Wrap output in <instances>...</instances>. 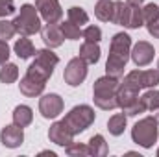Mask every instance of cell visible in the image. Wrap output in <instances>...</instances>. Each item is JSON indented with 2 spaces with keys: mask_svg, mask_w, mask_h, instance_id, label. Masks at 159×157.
Here are the masks:
<instances>
[{
  "mask_svg": "<svg viewBox=\"0 0 159 157\" xmlns=\"http://www.w3.org/2000/svg\"><path fill=\"white\" fill-rule=\"evenodd\" d=\"M48 139H50V142H54V144H57V146H63V148H67L69 144H72L74 142V135L69 131V128L59 120V122H54L52 126H50V129H48Z\"/></svg>",
  "mask_w": 159,
  "mask_h": 157,
  "instance_id": "5bb4252c",
  "label": "cell"
},
{
  "mask_svg": "<svg viewBox=\"0 0 159 157\" xmlns=\"http://www.w3.org/2000/svg\"><path fill=\"white\" fill-rule=\"evenodd\" d=\"M154 54H156L154 52V46L148 41H139V43L133 44L129 57L133 59V63L137 67H146V65H150L154 61Z\"/></svg>",
  "mask_w": 159,
  "mask_h": 157,
  "instance_id": "7c38bea8",
  "label": "cell"
},
{
  "mask_svg": "<svg viewBox=\"0 0 159 157\" xmlns=\"http://www.w3.org/2000/svg\"><path fill=\"white\" fill-rule=\"evenodd\" d=\"M63 78H65V83L70 85V87H78L81 85L85 78H87V63L81 59V57H72L67 67H65V72H63Z\"/></svg>",
  "mask_w": 159,
  "mask_h": 157,
  "instance_id": "9c48e42d",
  "label": "cell"
},
{
  "mask_svg": "<svg viewBox=\"0 0 159 157\" xmlns=\"http://www.w3.org/2000/svg\"><path fill=\"white\" fill-rule=\"evenodd\" d=\"M94 118H96L94 109H93L91 105L81 104V105L72 107V109L65 115V118H63L61 122L69 128V131H70L72 135H78V133H83L87 128H91V124L94 122Z\"/></svg>",
  "mask_w": 159,
  "mask_h": 157,
  "instance_id": "277c9868",
  "label": "cell"
},
{
  "mask_svg": "<svg viewBox=\"0 0 159 157\" xmlns=\"http://www.w3.org/2000/svg\"><path fill=\"white\" fill-rule=\"evenodd\" d=\"M129 54H131V37L124 32L115 34L111 39V44H109V57L106 63V74H109L113 78L124 76V69H126V63L129 59Z\"/></svg>",
  "mask_w": 159,
  "mask_h": 157,
  "instance_id": "6da1fadb",
  "label": "cell"
},
{
  "mask_svg": "<svg viewBox=\"0 0 159 157\" xmlns=\"http://www.w3.org/2000/svg\"><path fill=\"white\" fill-rule=\"evenodd\" d=\"M126 2H128V4H133V6H141L144 0H126Z\"/></svg>",
  "mask_w": 159,
  "mask_h": 157,
  "instance_id": "e575fe53",
  "label": "cell"
},
{
  "mask_svg": "<svg viewBox=\"0 0 159 157\" xmlns=\"http://www.w3.org/2000/svg\"><path fill=\"white\" fill-rule=\"evenodd\" d=\"M13 50H15L17 57H20V59H28V57L35 56V52H37V50H35V46H34V43L28 39L26 35H20V39L15 41Z\"/></svg>",
  "mask_w": 159,
  "mask_h": 157,
  "instance_id": "ffe728a7",
  "label": "cell"
},
{
  "mask_svg": "<svg viewBox=\"0 0 159 157\" xmlns=\"http://www.w3.org/2000/svg\"><path fill=\"white\" fill-rule=\"evenodd\" d=\"M17 79H19V67L15 63H4L0 69V81L9 85V83H15Z\"/></svg>",
  "mask_w": 159,
  "mask_h": 157,
  "instance_id": "cb8c5ba5",
  "label": "cell"
},
{
  "mask_svg": "<svg viewBox=\"0 0 159 157\" xmlns=\"http://www.w3.org/2000/svg\"><path fill=\"white\" fill-rule=\"evenodd\" d=\"M83 39L91 41V43H100V39H102V30L98 26H87L83 30Z\"/></svg>",
  "mask_w": 159,
  "mask_h": 157,
  "instance_id": "4dcf8cb0",
  "label": "cell"
},
{
  "mask_svg": "<svg viewBox=\"0 0 159 157\" xmlns=\"http://www.w3.org/2000/svg\"><path fill=\"white\" fill-rule=\"evenodd\" d=\"M0 142L6 148H19L24 142V131H22V128L17 126V124L4 126L2 131H0Z\"/></svg>",
  "mask_w": 159,
  "mask_h": 157,
  "instance_id": "4fadbf2b",
  "label": "cell"
},
{
  "mask_svg": "<svg viewBox=\"0 0 159 157\" xmlns=\"http://www.w3.org/2000/svg\"><path fill=\"white\" fill-rule=\"evenodd\" d=\"M124 83L135 87V89H152L159 85V70H131L124 76Z\"/></svg>",
  "mask_w": 159,
  "mask_h": 157,
  "instance_id": "ba28073f",
  "label": "cell"
},
{
  "mask_svg": "<svg viewBox=\"0 0 159 157\" xmlns=\"http://www.w3.org/2000/svg\"><path fill=\"white\" fill-rule=\"evenodd\" d=\"M154 117H156V120H157V124H159V107L154 111Z\"/></svg>",
  "mask_w": 159,
  "mask_h": 157,
  "instance_id": "8d00e7d4",
  "label": "cell"
},
{
  "mask_svg": "<svg viewBox=\"0 0 159 157\" xmlns=\"http://www.w3.org/2000/svg\"><path fill=\"white\" fill-rule=\"evenodd\" d=\"M57 63H59V57L52 52V48L37 50V52H35V59H34V63L28 67V72H26V74L48 81V78L54 74V69L57 67Z\"/></svg>",
  "mask_w": 159,
  "mask_h": 157,
  "instance_id": "52a82bcc",
  "label": "cell"
},
{
  "mask_svg": "<svg viewBox=\"0 0 159 157\" xmlns=\"http://www.w3.org/2000/svg\"><path fill=\"white\" fill-rule=\"evenodd\" d=\"M100 46L98 43H91V41H85L81 46H80V57L87 63V65H94L98 63L100 59Z\"/></svg>",
  "mask_w": 159,
  "mask_h": 157,
  "instance_id": "ac0fdd59",
  "label": "cell"
},
{
  "mask_svg": "<svg viewBox=\"0 0 159 157\" xmlns=\"http://www.w3.org/2000/svg\"><path fill=\"white\" fill-rule=\"evenodd\" d=\"M35 7L39 11L41 19L48 24H57L63 17L59 0H35Z\"/></svg>",
  "mask_w": 159,
  "mask_h": 157,
  "instance_id": "30bf717a",
  "label": "cell"
},
{
  "mask_svg": "<svg viewBox=\"0 0 159 157\" xmlns=\"http://www.w3.org/2000/svg\"><path fill=\"white\" fill-rule=\"evenodd\" d=\"M41 35H43V41L46 44V48H59L63 44V32L57 24H44V28H41Z\"/></svg>",
  "mask_w": 159,
  "mask_h": 157,
  "instance_id": "e0dca14e",
  "label": "cell"
},
{
  "mask_svg": "<svg viewBox=\"0 0 159 157\" xmlns=\"http://www.w3.org/2000/svg\"><path fill=\"white\" fill-rule=\"evenodd\" d=\"M15 34H17V30L13 26V20H0V41L11 39Z\"/></svg>",
  "mask_w": 159,
  "mask_h": 157,
  "instance_id": "f1b7e54d",
  "label": "cell"
},
{
  "mask_svg": "<svg viewBox=\"0 0 159 157\" xmlns=\"http://www.w3.org/2000/svg\"><path fill=\"white\" fill-rule=\"evenodd\" d=\"M41 155H50V157H56L54 152H48V150H44V152H41Z\"/></svg>",
  "mask_w": 159,
  "mask_h": 157,
  "instance_id": "d590c367",
  "label": "cell"
},
{
  "mask_svg": "<svg viewBox=\"0 0 159 157\" xmlns=\"http://www.w3.org/2000/svg\"><path fill=\"white\" fill-rule=\"evenodd\" d=\"M15 11H17V7H15V2L13 0H0V17L13 15Z\"/></svg>",
  "mask_w": 159,
  "mask_h": 157,
  "instance_id": "1f68e13d",
  "label": "cell"
},
{
  "mask_svg": "<svg viewBox=\"0 0 159 157\" xmlns=\"http://www.w3.org/2000/svg\"><path fill=\"white\" fill-rule=\"evenodd\" d=\"M141 102L144 105L146 111H156L159 107V91H156L154 87L150 91H146L143 96H141Z\"/></svg>",
  "mask_w": 159,
  "mask_h": 157,
  "instance_id": "484cf974",
  "label": "cell"
},
{
  "mask_svg": "<svg viewBox=\"0 0 159 157\" xmlns=\"http://www.w3.org/2000/svg\"><path fill=\"white\" fill-rule=\"evenodd\" d=\"M69 20H70L72 24H76V26L81 28L83 24L89 22V15H87V11H85L83 7L72 6V7H69Z\"/></svg>",
  "mask_w": 159,
  "mask_h": 157,
  "instance_id": "d4e9b609",
  "label": "cell"
},
{
  "mask_svg": "<svg viewBox=\"0 0 159 157\" xmlns=\"http://www.w3.org/2000/svg\"><path fill=\"white\" fill-rule=\"evenodd\" d=\"M146 30H148V34L154 39H159V17L154 19V20H150V22H146Z\"/></svg>",
  "mask_w": 159,
  "mask_h": 157,
  "instance_id": "d6a6232c",
  "label": "cell"
},
{
  "mask_svg": "<svg viewBox=\"0 0 159 157\" xmlns=\"http://www.w3.org/2000/svg\"><path fill=\"white\" fill-rule=\"evenodd\" d=\"M13 26L19 35H26V37L41 32V15L37 7L32 4H22L19 15L13 19Z\"/></svg>",
  "mask_w": 159,
  "mask_h": 157,
  "instance_id": "3957f363",
  "label": "cell"
},
{
  "mask_svg": "<svg viewBox=\"0 0 159 157\" xmlns=\"http://www.w3.org/2000/svg\"><path fill=\"white\" fill-rule=\"evenodd\" d=\"M59 28H61V32H63L65 39L78 41L80 37H83V32L80 30V26H76V24H72L70 20H67V22H61V24H59Z\"/></svg>",
  "mask_w": 159,
  "mask_h": 157,
  "instance_id": "4316f807",
  "label": "cell"
},
{
  "mask_svg": "<svg viewBox=\"0 0 159 157\" xmlns=\"http://www.w3.org/2000/svg\"><path fill=\"white\" fill-rule=\"evenodd\" d=\"M141 9H143V20H144V24L159 17V7L154 4V2H152V4H146V6L141 7Z\"/></svg>",
  "mask_w": 159,
  "mask_h": 157,
  "instance_id": "f546056e",
  "label": "cell"
},
{
  "mask_svg": "<svg viewBox=\"0 0 159 157\" xmlns=\"http://www.w3.org/2000/svg\"><path fill=\"white\" fill-rule=\"evenodd\" d=\"M113 24H119L129 30H137L144 24L143 20V9L141 6L128 4L124 0L115 2V15H113Z\"/></svg>",
  "mask_w": 159,
  "mask_h": 157,
  "instance_id": "5b68a950",
  "label": "cell"
},
{
  "mask_svg": "<svg viewBox=\"0 0 159 157\" xmlns=\"http://www.w3.org/2000/svg\"><path fill=\"white\" fill-rule=\"evenodd\" d=\"M117 102H119V107L122 111H126L128 107H131L133 104L139 102V89L120 81L119 89H117Z\"/></svg>",
  "mask_w": 159,
  "mask_h": 157,
  "instance_id": "9a60e30c",
  "label": "cell"
},
{
  "mask_svg": "<svg viewBox=\"0 0 159 157\" xmlns=\"http://www.w3.org/2000/svg\"><path fill=\"white\" fill-rule=\"evenodd\" d=\"M126 124H128L126 115H124V113H115L113 117L107 120V129H109V133H111V135L119 137V135H122V133H124Z\"/></svg>",
  "mask_w": 159,
  "mask_h": 157,
  "instance_id": "603a6c76",
  "label": "cell"
},
{
  "mask_svg": "<svg viewBox=\"0 0 159 157\" xmlns=\"http://www.w3.org/2000/svg\"><path fill=\"white\" fill-rule=\"evenodd\" d=\"M9 59V46H7V41H0V65L7 63Z\"/></svg>",
  "mask_w": 159,
  "mask_h": 157,
  "instance_id": "836d02e7",
  "label": "cell"
},
{
  "mask_svg": "<svg viewBox=\"0 0 159 157\" xmlns=\"http://www.w3.org/2000/svg\"><path fill=\"white\" fill-rule=\"evenodd\" d=\"M156 117H146L139 122H135V126L131 128V139L135 144L143 146V148H152L157 142L159 137V128Z\"/></svg>",
  "mask_w": 159,
  "mask_h": 157,
  "instance_id": "8992f818",
  "label": "cell"
},
{
  "mask_svg": "<svg viewBox=\"0 0 159 157\" xmlns=\"http://www.w3.org/2000/svg\"><path fill=\"white\" fill-rule=\"evenodd\" d=\"M157 157H159V150H157Z\"/></svg>",
  "mask_w": 159,
  "mask_h": 157,
  "instance_id": "f35d334b",
  "label": "cell"
},
{
  "mask_svg": "<svg viewBox=\"0 0 159 157\" xmlns=\"http://www.w3.org/2000/svg\"><path fill=\"white\" fill-rule=\"evenodd\" d=\"M157 70H159V61H157Z\"/></svg>",
  "mask_w": 159,
  "mask_h": 157,
  "instance_id": "74e56055",
  "label": "cell"
},
{
  "mask_svg": "<svg viewBox=\"0 0 159 157\" xmlns=\"http://www.w3.org/2000/svg\"><path fill=\"white\" fill-rule=\"evenodd\" d=\"M32 122H34V111H32V107L20 104V105H17L13 109V124H17L20 128H26Z\"/></svg>",
  "mask_w": 159,
  "mask_h": 157,
  "instance_id": "44dd1931",
  "label": "cell"
},
{
  "mask_svg": "<svg viewBox=\"0 0 159 157\" xmlns=\"http://www.w3.org/2000/svg\"><path fill=\"white\" fill-rule=\"evenodd\" d=\"M115 2L113 0H98L94 6V17L102 22H113Z\"/></svg>",
  "mask_w": 159,
  "mask_h": 157,
  "instance_id": "d6986e66",
  "label": "cell"
},
{
  "mask_svg": "<svg viewBox=\"0 0 159 157\" xmlns=\"http://www.w3.org/2000/svg\"><path fill=\"white\" fill-rule=\"evenodd\" d=\"M63 98L56 92L44 94L39 100V113L43 115V118H57L63 113Z\"/></svg>",
  "mask_w": 159,
  "mask_h": 157,
  "instance_id": "8fae6325",
  "label": "cell"
},
{
  "mask_svg": "<svg viewBox=\"0 0 159 157\" xmlns=\"http://www.w3.org/2000/svg\"><path fill=\"white\" fill-rule=\"evenodd\" d=\"M119 78H113L109 74L102 76L94 81L93 85V100L98 109L104 111H113L119 107L117 102V89H119Z\"/></svg>",
  "mask_w": 159,
  "mask_h": 157,
  "instance_id": "7a4b0ae2",
  "label": "cell"
},
{
  "mask_svg": "<svg viewBox=\"0 0 159 157\" xmlns=\"http://www.w3.org/2000/svg\"><path fill=\"white\" fill-rule=\"evenodd\" d=\"M87 146L91 150V155H94V157H104V155H107V152H109L107 142H106V139L102 135H93L89 139Z\"/></svg>",
  "mask_w": 159,
  "mask_h": 157,
  "instance_id": "7402d4cb",
  "label": "cell"
},
{
  "mask_svg": "<svg viewBox=\"0 0 159 157\" xmlns=\"http://www.w3.org/2000/svg\"><path fill=\"white\" fill-rule=\"evenodd\" d=\"M44 87H46V81H44V79L35 78V76H30V74H26L24 78L20 79V83H19L20 92H22L24 96H28V98L39 96L41 92L44 91Z\"/></svg>",
  "mask_w": 159,
  "mask_h": 157,
  "instance_id": "2e32d148",
  "label": "cell"
},
{
  "mask_svg": "<svg viewBox=\"0 0 159 157\" xmlns=\"http://www.w3.org/2000/svg\"><path fill=\"white\" fill-rule=\"evenodd\" d=\"M65 152H67V155L70 157H85V155H91V150H89V146L87 144H80V142H72V144H69L67 148H65Z\"/></svg>",
  "mask_w": 159,
  "mask_h": 157,
  "instance_id": "83f0119b",
  "label": "cell"
}]
</instances>
